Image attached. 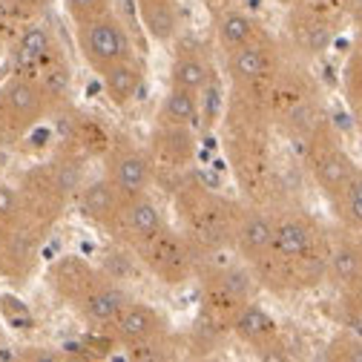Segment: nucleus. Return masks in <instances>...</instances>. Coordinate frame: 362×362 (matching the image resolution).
I'll return each mask as SVG.
<instances>
[{
  "label": "nucleus",
  "instance_id": "3",
  "mask_svg": "<svg viewBox=\"0 0 362 362\" xmlns=\"http://www.w3.org/2000/svg\"><path fill=\"white\" fill-rule=\"evenodd\" d=\"M81 187H83V170L78 153L64 150L52 161L29 167L18 181L26 221L49 236V230L66 213V207L78 199Z\"/></svg>",
  "mask_w": 362,
  "mask_h": 362
},
{
  "label": "nucleus",
  "instance_id": "34",
  "mask_svg": "<svg viewBox=\"0 0 362 362\" xmlns=\"http://www.w3.org/2000/svg\"><path fill=\"white\" fill-rule=\"evenodd\" d=\"M23 26L26 23L15 15V9L6 4V0H0V55H9L12 43H15V37Z\"/></svg>",
  "mask_w": 362,
  "mask_h": 362
},
{
  "label": "nucleus",
  "instance_id": "22",
  "mask_svg": "<svg viewBox=\"0 0 362 362\" xmlns=\"http://www.w3.org/2000/svg\"><path fill=\"white\" fill-rule=\"evenodd\" d=\"M233 337L239 342H245L247 348H253L259 356H282L279 351L285 348L282 342V334H279V325L274 320V313L267 308H262L256 299L247 302L230 325Z\"/></svg>",
  "mask_w": 362,
  "mask_h": 362
},
{
  "label": "nucleus",
  "instance_id": "14",
  "mask_svg": "<svg viewBox=\"0 0 362 362\" xmlns=\"http://www.w3.org/2000/svg\"><path fill=\"white\" fill-rule=\"evenodd\" d=\"M112 276L107 274L104 267H95L93 262H86L83 256L66 253L61 259H55L47 270V282L52 288V293L69 305L75 313L93 299Z\"/></svg>",
  "mask_w": 362,
  "mask_h": 362
},
{
  "label": "nucleus",
  "instance_id": "24",
  "mask_svg": "<svg viewBox=\"0 0 362 362\" xmlns=\"http://www.w3.org/2000/svg\"><path fill=\"white\" fill-rule=\"evenodd\" d=\"M213 64L210 55L193 40L178 43L175 52H173V64H170V86H181V89H190V93L204 95L210 83H213Z\"/></svg>",
  "mask_w": 362,
  "mask_h": 362
},
{
  "label": "nucleus",
  "instance_id": "15",
  "mask_svg": "<svg viewBox=\"0 0 362 362\" xmlns=\"http://www.w3.org/2000/svg\"><path fill=\"white\" fill-rule=\"evenodd\" d=\"M285 66V52L267 32L247 43V47L224 55V69H228L230 86H267Z\"/></svg>",
  "mask_w": 362,
  "mask_h": 362
},
{
  "label": "nucleus",
  "instance_id": "17",
  "mask_svg": "<svg viewBox=\"0 0 362 362\" xmlns=\"http://www.w3.org/2000/svg\"><path fill=\"white\" fill-rule=\"evenodd\" d=\"M167 228V218L161 213V207L156 204V199L150 193H139V196H129L124 202V210L112 228V239L124 247H129L132 253L139 250L141 245H147L156 233H161Z\"/></svg>",
  "mask_w": 362,
  "mask_h": 362
},
{
  "label": "nucleus",
  "instance_id": "18",
  "mask_svg": "<svg viewBox=\"0 0 362 362\" xmlns=\"http://www.w3.org/2000/svg\"><path fill=\"white\" fill-rule=\"evenodd\" d=\"M274 239H276V213L264 210L262 204H245L236 221L230 250L242 262L256 264L274 250Z\"/></svg>",
  "mask_w": 362,
  "mask_h": 362
},
{
  "label": "nucleus",
  "instance_id": "31",
  "mask_svg": "<svg viewBox=\"0 0 362 362\" xmlns=\"http://www.w3.org/2000/svg\"><path fill=\"white\" fill-rule=\"evenodd\" d=\"M339 228L362 233V167L356 170V175L351 178V185L345 187V193L331 204Z\"/></svg>",
  "mask_w": 362,
  "mask_h": 362
},
{
  "label": "nucleus",
  "instance_id": "38",
  "mask_svg": "<svg viewBox=\"0 0 362 362\" xmlns=\"http://www.w3.org/2000/svg\"><path fill=\"white\" fill-rule=\"evenodd\" d=\"M0 147H4V144H0ZM0 170H4V153H0Z\"/></svg>",
  "mask_w": 362,
  "mask_h": 362
},
{
  "label": "nucleus",
  "instance_id": "19",
  "mask_svg": "<svg viewBox=\"0 0 362 362\" xmlns=\"http://www.w3.org/2000/svg\"><path fill=\"white\" fill-rule=\"evenodd\" d=\"M291 40L299 49V55H322L337 32V18L334 12L325 9V4H299L291 12Z\"/></svg>",
  "mask_w": 362,
  "mask_h": 362
},
{
  "label": "nucleus",
  "instance_id": "4",
  "mask_svg": "<svg viewBox=\"0 0 362 362\" xmlns=\"http://www.w3.org/2000/svg\"><path fill=\"white\" fill-rule=\"evenodd\" d=\"M245 204L224 199L204 185H185L175 193V213L181 218V230L193 242L199 259L218 253L233 245V230Z\"/></svg>",
  "mask_w": 362,
  "mask_h": 362
},
{
  "label": "nucleus",
  "instance_id": "10",
  "mask_svg": "<svg viewBox=\"0 0 362 362\" xmlns=\"http://www.w3.org/2000/svg\"><path fill=\"white\" fill-rule=\"evenodd\" d=\"M75 43H78V52H81L83 64L98 78L107 69H112L115 64L135 55L129 29L115 12H107V15L86 21V23H78L75 26Z\"/></svg>",
  "mask_w": 362,
  "mask_h": 362
},
{
  "label": "nucleus",
  "instance_id": "6",
  "mask_svg": "<svg viewBox=\"0 0 362 362\" xmlns=\"http://www.w3.org/2000/svg\"><path fill=\"white\" fill-rule=\"evenodd\" d=\"M196 276L202 282V305L204 316L213 328L230 331L236 313L256 299L262 288L253 267L247 262H210L207 256L199 259Z\"/></svg>",
  "mask_w": 362,
  "mask_h": 362
},
{
  "label": "nucleus",
  "instance_id": "16",
  "mask_svg": "<svg viewBox=\"0 0 362 362\" xmlns=\"http://www.w3.org/2000/svg\"><path fill=\"white\" fill-rule=\"evenodd\" d=\"M43 242L47 233H40L26 218L9 230H0V279L12 285L29 282L37 270Z\"/></svg>",
  "mask_w": 362,
  "mask_h": 362
},
{
  "label": "nucleus",
  "instance_id": "5",
  "mask_svg": "<svg viewBox=\"0 0 362 362\" xmlns=\"http://www.w3.org/2000/svg\"><path fill=\"white\" fill-rule=\"evenodd\" d=\"M267 110L274 118V127H279L302 144L316 127L328 121L320 86L310 78V72L288 61L279 75L267 83Z\"/></svg>",
  "mask_w": 362,
  "mask_h": 362
},
{
  "label": "nucleus",
  "instance_id": "20",
  "mask_svg": "<svg viewBox=\"0 0 362 362\" xmlns=\"http://www.w3.org/2000/svg\"><path fill=\"white\" fill-rule=\"evenodd\" d=\"M147 153L158 170L181 173L196 161V127H178V124H156L150 132Z\"/></svg>",
  "mask_w": 362,
  "mask_h": 362
},
{
  "label": "nucleus",
  "instance_id": "7",
  "mask_svg": "<svg viewBox=\"0 0 362 362\" xmlns=\"http://www.w3.org/2000/svg\"><path fill=\"white\" fill-rule=\"evenodd\" d=\"M52 89L23 72H9L0 81V144L9 147L47 121L58 110Z\"/></svg>",
  "mask_w": 362,
  "mask_h": 362
},
{
  "label": "nucleus",
  "instance_id": "33",
  "mask_svg": "<svg viewBox=\"0 0 362 362\" xmlns=\"http://www.w3.org/2000/svg\"><path fill=\"white\" fill-rule=\"evenodd\" d=\"M112 4L115 0H64V9L69 15L72 26H78V23H86L98 15L112 12Z\"/></svg>",
  "mask_w": 362,
  "mask_h": 362
},
{
  "label": "nucleus",
  "instance_id": "27",
  "mask_svg": "<svg viewBox=\"0 0 362 362\" xmlns=\"http://www.w3.org/2000/svg\"><path fill=\"white\" fill-rule=\"evenodd\" d=\"M132 302V296L124 291V285L118 279H110L93 299H89L78 316L89 325V328H98V331H110L115 325V320L121 316V310Z\"/></svg>",
  "mask_w": 362,
  "mask_h": 362
},
{
  "label": "nucleus",
  "instance_id": "26",
  "mask_svg": "<svg viewBox=\"0 0 362 362\" xmlns=\"http://www.w3.org/2000/svg\"><path fill=\"white\" fill-rule=\"evenodd\" d=\"M213 32H216V43H218V49L224 55H230L242 47H247V43L259 40L264 35V29L259 26V21L242 9H221L216 15V23H213Z\"/></svg>",
  "mask_w": 362,
  "mask_h": 362
},
{
  "label": "nucleus",
  "instance_id": "29",
  "mask_svg": "<svg viewBox=\"0 0 362 362\" xmlns=\"http://www.w3.org/2000/svg\"><path fill=\"white\" fill-rule=\"evenodd\" d=\"M199 121H202V95L190 93V89H181V86H170L158 104L156 124L196 127Z\"/></svg>",
  "mask_w": 362,
  "mask_h": 362
},
{
  "label": "nucleus",
  "instance_id": "1",
  "mask_svg": "<svg viewBox=\"0 0 362 362\" xmlns=\"http://www.w3.org/2000/svg\"><path fill=\"white\" fill-rule=\"evenodd\" d=\"M270 129H274V118L267 110V86H230L221 124L224 153H228L236 185L253 204L264 202L274 181Z\"/></svg>",
  "mask_w": 362,
  "mask_h": 362
},
{
  "label": "nucleus",
  "instance_id": "30",
  "mask_svg": "<svg viewBox=\"0 0 362 362\" xmlns=\"http://www.w3.org/2000/svg\"><path fill=\"white\" fill-rule=\"evenodd\" d=\"M342 98H345L351 118L356 121L362 132V35H356L354 47L345 58V66H342Z\"/></svg>",
  "mask_w": 362,
  "mask_h": 362
},
{
  "label": "nucleus",
  "instance_id": "36",
  "mask_svg": "<svg viewBox=\"0 0 362 362\" xmlns=\"http://www.w3.org/2000/svg\"><path fill=\"white\" fill-rule=\"evenodd\" d=\"M6 4L15 9V15H18L23 23H32V21H37L43 12H47L49 0H6Z\"/></svg>",
  "mask_w": 362,
  "mask_h": 362
},
{
  "label": "nucleus",
  "instance_id": "35",
  "mask_svg": "<svg viewBox=\"0 0 362 362\" xmlns=\"http://www.w3.org/2000/svg\"><path fill=\"white\" fill-rule=\"evenodd\" d=\"M328 359H356L362 362V339L354 334V331H339L337 339L328 345Z\"/></svg>",
  "mask_w": 362,
  "mask_h": 362
},
{
  "label": "nucleus",
  "instance_id": "2",
  "mask_svg": "<svg viewBox=\"0 0 362 362\" xmlns=\"http://www.w3.org/2000/svg\"><path fill=\"white\" fill-rule=\"evenodd\" d=\"M328 264L331 236L322 224L302 210H285L276 213L274 250L250 267L264 291L296 293L328 282Z\"/></svg>",
  "mask_w": 362,
  "mask_h": 362
},
{
  "label": "nucleus",
  "instance_id": "12",
  "mask_svg": "<svg viewBox=\"0 0 362 362\" xmlns=\"http://www.w3.org/2000/svg\"><path fill=\"white\" fill-rule=\"evenodd\" d=\"M167 320H164V313L147 302H139V299H132L121 316L115 320V325L110 328L112 339L118 345H124L135 359H144V356H161L156 351L164 348L167 342Z\"/></svg>",
  "mask_w": 362,
  "mask_h": 362
},
{
  "label": "nucleus",
  "instance_id": "25",
  "mask_svg": "<svg viewBox=\"0 0 362 362\" xmlns=\"http://www.w3.org/2000/svg\"><path fill=\"white\" fill-rule=\"evenodd\" d=\"M101 86H104L107 101L115 110H127L135 98H139L141 86H144V64L139 61V55L115 64L112 69H107L101 75Z\"/></svg>",
  "mask_w": 362,
  "mask_h": 362
},
{
  "label": "nucleus",
  "instance_id": "37",
  "mask_svg": "<svg viewBox=\"0 0 362 362\" xmlns=\"http://www.w3.org/2000/svg\"><path fill=\"white\" fill-rule=\"evenodd\" d=\"M345 9L356 26V35H362V0H345Z\"/></svg>",
  "mask_w": 362,
  "mask_h": 362
},
{
  "label": "nucleus",
  "instance_id": "9",
  "mask_svg": "<svg viewBox=\"0 0 362 362\" xmlns=\"http://www.w3.org/2000/svg\"><path fill=\"white\" fill-rule=\"evenodd\" d=\"M305 167L328 204H334L345 193V187L359 170V164L339 141V132L331 121H322L305 139Z\"/></svg>",
  "mask_w": 362,
  "mask_h": 362
},
{
  "label": "nucleus",
  "instance_id": "28",
  "mask_svg": "<svg viewBox=\"0 0 362 362\" xmlns=\"http://www.w3.org/2000/svg\"><path fill=\"white\" fill-rule=\"evenodd\" d=\"M135 9H139V18H141L144 32L156 43L175 40V35L181 29L178 0H135Z\"/></svg>",
  "mask_w": 362,
  "mask_h": 362
},
{
  "label": "nucleus",
  "instance_id": "32",
  "mask_svg": "<svg viewBox=\"0 0 362 362\" xmlns=\"http://www.w3.org/2000/svg\"><path fill=\"white\" fill-rule=\"evenodd\" d=\"M23 216V199L18 185H9V181L0 178V230H9L15 224H21Z\"/></svg>",
  "mask_w": 362,
  "mask_h": 362
},
{
  "label": "nucleus",
  "instance_id": "23",
  "mask_svg": "<svg viewBox=\"0 0 362 362\" xmlns=\"http://www.w3.org/2000/svg\"><path fill=\"white\" fill-rule=\"evenodd\" d=\"M124 202H127V196L112 185L107 175H98L93 181H83V187H81V193L75 199L78 213L89 224H95V228H101L107 233H112L115 221H118V216L124 210Z\"/></svg>",
  "mask_w": 362,
  "mask_h": 362
},
{
  "label": "nucleus",
  "instance_id": "21",
  "mask_svg": "<svg viewBox=\"0 0 362 362\" xmlns=\"http://www.w3.org/2000/svg\"><path fill=\"white\" fill-rule=\"evenodd\" d=\"M328 282L339 291L345 302L362 296V236L342 228L339 239H331Z\"/></svg>",
  "mask_w": 362,
  "mask_h": 362
},
{
  "label": "nucleus",
  "instance_id": "8",
  "mask_svg": "<svg viewBox=\"0 0 362 362\" xmlns=\"http://www.w3.org/2000/svg\"><path fill=\"white\" fill-rule=\"evenodd\" d=\"M9 61H12V72H23L43 81L55 93V98L64 101L69 86V66L58 47V37L40 18L18 32L9 49Z\"/></svg>",
  "mask_w": 362,
  "mask_h": 362
},
{
  "label": "nucleus",
  "instance_id": "11",
  "mask_svg": "<svg viewBox=\"0 0 362 362\" xmlns=\"http://www.w3.org/2000/svg\"><path fill=\"white\" fill-rule=\"evenodd\" d=\"M135 256L164 285H185L199 270V253L193 242L185 236V230H175L170 224L135 250Z\"/></svg>",
  "mask_w": 362,
  "mask_h": 362
},
{
  "label": "nucleus",
  "instance_id": "13",
  "mask_svg": "<svg viewBox=\"0 0 362 362\" xmlns=\"http://www.w3.org/2000/svg\"><path fill=\"white\" fill-rule=\"evenodd\" d=\"M104 175L129 199L150 193L156 181V164L144 147H139L127 135H112L104 150Z\"/></svg>",
  "mask_w": 362,
  "mask_h": 362
}]
</instances>
